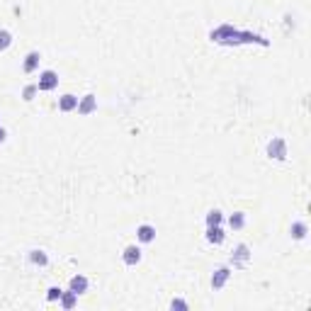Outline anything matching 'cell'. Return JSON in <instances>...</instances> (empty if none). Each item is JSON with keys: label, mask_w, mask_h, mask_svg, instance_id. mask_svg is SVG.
<instances>
[{"label": "cell", "mask_w": 311, "mask_h": 311, "mask_svg": "<svg viewBox=\"0 0 311 311\" xmlns=\"http://www.w3.org/2000/svg\"><path fill=\"white\" fill-rule=\"evenodd\" d=\"M268 156L275 161H284L287 158V141L282 136H272V141L268 144Z\"/></svg>", "instance_id": "1"}, {"label": "cell", "mask_w": 311, "mask_h": 311, "mask_svg": "<svg viewBox=\"0 0 311 311\" xmlns=\"http://www.w3.org/2000/svg\"><path fill=\"white\" fill-rule=\"evenodd\" d=\"M37 88H39V90H44V93H49V90L58 88V73H56V71H49V68H46V71H41Z\"/></svg>", "instance_id": "2"}, {"label": "cell", "mask_w": 311, "mask_h": 311, "mask_svg": "<svg viewBox=\"0 0 311 311\" xmlns=\"http://www.w3.org/2000/svg\"><path fill=\"white\" fill-rule=\"evenodd\" d=\"M248 260H251V248L245 243H238L233 248V253H231V265H233V268H241Z\"/></svg>", "instance_id": "3"}, {"label": "cell", "mask_w": 311, "mask_h": 311, "mask_svg": "<svg viewBox=\"0 0 311 311\" xmlns=\"http://www.w3.org/2000/svg\"><path fill=\"white\" fill-rule=\"evenodd\" d=\"M122 260H124V265H129V268L139 265V263H141V248H139L136 243L127 245V248H124V253H122Z\"/></svg>", "instance_id": "4"}, {"label": "cell", "mask_w": 311, "mask_h": 311, "mask_svg": "<svg viewBox=\"0 0 311 311\" xmlns=\"http://www.w3.org/2000/svg\"><path fill=\"white\" fill-rule=\"evenodd\" d=\"M88 287H90V282H88V277H85V275H73V277H71V282H68V289H71V292H76L78 297L88 292Z\"/></svg>", "instance_id": "5"}, {"label": "cell", "mask_w": 311, "mask_h": 311, "mask_svg": "<svg viewBox=\"0 0 311 311\" xmlns=\"http://www.w3.org/2000/svg\"><path fill=\"white\" fill-rule=\"evenodd\" d=\"M136 238H139V243H153V241H156V226L141 224V226L136 229Z\"/></svg>", "instance_id": "6"}, {"label": "cell", "mask_w": 311, "mask_h": 311, "mask_svg": "<svg viewBox=\"0 0 311 311\" xmlns=\"http://www.w3.org/2000/svg\"><path fill=\"white\" fill-rule=\"evenodd\" d=\"M229 277H231V268H219V270H214V275H212V289H221L224 284L229 282Z\"/></svg>", "instance_id": "7"}, {"label": "cell", "mask_w": 311, "mask_h": 311, "mask_svg": "<svg viewBox=\"0 0 311 311\" xmlns=\"http://www.w3.org/2000/svg\"><path fill=\"white\" fill-rule=\"evenodd\" d=\"M78 100L81 97H76V95H71V93L61 95L58 97V109L61 112H73V109H78Z\"/></svg>", "instance_id": "8"}, {"label": "cell", "mask_w": 311, "mask_h": 311, "mask_svg": "<svg viewBox=\"0 0 311 311\" xmlns=\"http://www.w3.org/2000/svg\"><path fill=\"white\" fill-rule=\"evenodd\" d=\"M95 107H97V97H95L93 93L78 100V114H90Z\"/></svg>", "instance_id": "9"}, {"label": "cell", "mask_w": 311, "mask_h": 311, "mask_svg": "<svg viewBox=\"0 0 311 311\" xmlns=\"http://www.w3.org/2000/svg\"><path fill=\"white\" fill-rule=\"evenodd\" d=\"M224 238H226V233H224L221 226H207V241L212 245H221Z\"/></svg>", "instance_id": "10"}, {"label": "cell", "mask_w": 311, "mask_h": 311, "mask_svg": "<svg viewBox=\"0 0 311 311\" xmlns=\"http://www.w3.org/2000/svg\"><path fill=\"white\" fill-rule=\"evenodd\" d=\"M27 260L32 265H39V268H46V265H49V256H46L44 251H39V248H32L27 253Z\"/></svg>", "instance_id": "11"}, {"label": "cell", "mask_w": 311, "mask_h": 311, "mask_svg": "<svg viewBox=\"0 0 311 311\" xmlns=\"http://www.w3.org/2000/svg\"><path fill=\"white\" fill-rule=\"evenodd\" d=\"M39 58H41V54H39V51H29V54L25 56V64H22V71H25V73H34V71L39 68Z\"/></svg>", "instance_id": "12"}, {"label": "cell", "mask_w": 311, "mask_h": 311, "mask_svg": "<svg viewBox=\"0 0 311 311\" xmlns=\"http://www.w3.org/2000/svg\"><path fill=\"white\" fill-rule=\"evenodd\" d=\"M58 304H61L64 309H73V306L78 304V294H76V292H71V289H68V292H61Z\"/></svg>", "instance_id": "13"}, {"label": "cell", "mask_w": 311, "mask_h": 311, "mask_svg": "<svg viewBox=\"0 0 311 311\" xmlns=\"http://www.w3.org/2000/svg\"><path fill=\"white\" fill-rule=\"evenodd\" d=\"M306 224H304V221H294V224H292V229H289V233H292V238H294V241H301V238H304V236H306Z\"/></svg>", "instance_id": "14"}, {"label": "cell", "mask_w": 311, "mask_h": 311, "mask_svg": "<svg viewBox=\"0 0 311 311\" xmlns=\"http://www.w3.org/2000/svg\"><path fill=\"white\" fill-rule=\"evenodd\" d=\"M229 224H231V229L233 231H241L245 226V212H236V214H231Z\"/></svg>", "instance_id": "15"}, {"label": "cell", "mask_w": 311, "mask_h": 311, "mask_svg": "<svg viewBox=\"0 0 311 311\" xmlns=\"http://www.w3.org/2000/svg\"><path fill=\"white\" fill-rule=\"evenodd\" d=\"M221 221H224L221 209H212V212L207 214V226H221Z\"/></svg>", "instance_id": "16"}, {"label": "cell", "mask_w": 311, "mask_h": 311, "mask_svg": "<svg viewBox=\"0 0 311 311\" xmlns=\"http://www.w3.org/2000/svg\"><path fill=\"white\" fill-rule=\"evenodd\" d=\"M13 46V34L8 29H0V51H8Z\"/></svg>", "instance_id": "17"}, {"label": "cell", "mask_w": 311, "mask_h": 311, "mask_svg": "<svg viewBox=\"0 0 311 311\" xmlns=\"http://www.w3.org/2000/svg\"><path fill=\"white\" fill-rule=\"evenodd\" d=\"M61 292H64V289H61V287H49V289H46V301H58V299H61Z\"/></svg>", "instance_id": "18"}, {"label": "cell", "mask_w": 311, "mask_h": 311, "mask_svg": "<svg viewBox=\"0 0 311 311\" xmlns=\"http://www.w3.org/2000/svg\"><path fill=\"white\" fill-rule=\"evenodd\" d=\"M37 93H39V88H37V85H27V88L22 90V97H25L27 102H32V100H34V95H37Z\"/></svg>", "instance_id": "19"}, {"label": "cell", "mask_w": 311, "mask_h": 311, "mask_svg": "<svg viewBox=\"0 0 311 311\" xmlns=\"http://www.w3.org/2000/svg\"><path fill=\"white\" fill-rule=\"evenodd\" d=\"M170 309H182V311H188V301H185V299H173V301H170Z\"/></svg>", "instance_id": "20"}, {"label": "cell", "mask_w": 311, "mask_h": 311, "mask_svg": "<svg viewBox=\"0 0 311 311\" xmlns=\"http://www.w3.org/2000/svg\"><path fill=\"white\" fill-rule=\"evenodd\" d=\"M5 136H8V134H5V129H3V127H0V144H3V141H5Z\"/></svg>", "instance_id": "21"}]
</instances>
